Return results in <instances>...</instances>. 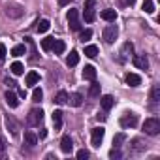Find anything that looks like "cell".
Returning a JSON list of instances; mask_svg holds the SVG:
<instances>
[{
  "label": "cell",
  "instance_id": "obj_12",
  "mask_svg": "<svg viewBox=\"0 0 160 160\" xmlns=\"http://www.w3.org/2000/svg\"><path fill=\"white\" fill-rule=\"evenodd\" d=\"M124 79H126V83H128L130 87H138V85H141V77H139L138 73H132V72H130V73H126Z\"/></svg>",
  "mask_w": 160,
  "mask_h": 160
},
{
  "label": "cell",
  "instance_id": "obj_37",
  "mask_svg": "<svg viewBox=\"0 0 160 160\" xmlns=\"http://www.w3.org/2000/svg\"><path fill=\"white\" fill-rule=\"evenodd\" d=\"M122 154H121V151H119V147H113L111 151H109V158H121Z\"/></svg>",
  "mask_w": 160,
  "mask_h": 160
},
{
  "label": "cell",
  "instance_id": "obj_21",
  "mask_svg": "<svg viewBox=\"0 0 160 160\" xmlns=\"http://www.w3.org/2000/svg\"><path fill=\"white\" fill-rule=\"evenodd\" d=\"M6 126L12 130V134H13V136H17V132H19V124L15 122V119H13V117H6Z\"/></svg>",
  "mask_w": 160,
  "mask_h": 160
},
{
  "label": "cell",
  "instance_id": "obj_16",
  "mask_svg": "<svg viewBox=\"0 0 160 160\" xmlns=\"http://www.w3.org/2000/svg\"><path fill=\"white\" fill-rule=\"evenodd\" d=\"M4 98H6V104H8L10 108H17V106H19V100H17V96H15L12 91H8V92L4 94Z\"/></svg>",
  "mask_w": 160,
  "mask_h": 160
},
{
  "label": "cell",
  "instance_id": "obj_2",
  "mask_svg": "<svg viewBox=\"0 0 160 160\" xmlns=\"http://www.w3.org/2000/svg\"><path fill=\"white\" fill-rule=\"evenodd\" d=\"M42 121H43V111H42L40 108L30 109V113H28V117H27V122H28L30 126H38Z\"/></svg>",
  "mask_w": 160,
  "mask_h": 160
},
{
  "label": "cell",
  "instance_id": "obj_20",
  "mask_svg": "<svg viewBox=\"0 0 160 160\" xmlns=\"http://www.w3.org/2000/svg\"><path fill=\"white\" fill-rule=\"evenodd\" d=\"M51 49L55 51V55H62V53H64V49H66V43H64L62 40H55Z\"/></svg>",
  "mask_w": 160,
  "mask_h": 160
},
{
  "label": "cell",
  "instance_id": "obj_30",
  "mask_svg": "<svg viewBox=\"0 0 160 160\" xmlns=\"http://www.w3.org/2000/svg\"><path fill=\"white\" fill-rule=\"evenodd\" d=\"M25 53H27V47H25V45H15V47L12 49V55H13V57H23Z\"/></svg>",
  "mask_w": 160,
  "mask_h": 160
},
{
  "label": "cell",
  "instance_id": "obj_1",
  "mask_svg": "<svg viewBox=\"0 0 160 160\" xmlns=\"http://www.w3.org/2000/svg\"><path fill=\"white\" fill-rule=\"evenodd\" d=\"M143 130H145V134H149V136H156V134L160 132V119H156V117H149V119H145V122H143Z\"/></svg>",
  "mask_w": 160,
  "mask_h": 160
},
{
  "label": "cell",
  "instance_id": "obj_35",
  "mask_svg": "<svg viewBox=\"0 0 160 160\" xmlns=\"http://www.w3.org/2000/svg\"><path fill=\"white\" fill-rule=\"evenodd\" d=\"M79 38H81V42H89V40L92 38V30H89V28H87V30H83Z\"/></svg>",
  "mask_w": 160,
  "mask_h": 160
},
{
  "label": "cell",
  "instance_id": "obj_26",
  "mask_svg": "<svg viewBox=\"0 0 160 160\" xmlns=\"http://www.w3.org/2000/svg\"><path fill=\"white\" fill-rule=\"evenodd\" d=\"M68 98H70V96H68V92L60 91V92H58V94L55 96V102H57L58 106H62V104H66V102H68Z\"/></svg>",
  "mask_w": 160,
  "mask_h": 160
},
{
  "label": "cell",
  "instance_id": "obj_13",
  "mask_svg": "<svg viewBox=\"0 0 160 160\" xmlns=\"http://www.w3.org/2000/svg\"><path fill=\"white\" fill-rule=\"evenodd\" d=\"M100 102H102V108L108 111V109H111L113 106H115V98L111 96V94H106V96H102L100 98Z\"/></svg>",
  "mask_w": 160,
  "mask_h": 160
},
{
  "label": "cell",
  "instance_id": "obj_3",
  "mask_svg": "<svg viewBox=\"0 0 160 160\" xmlns=\"http://www.w3.org/2000/svg\"><path fill=\"white\" fill-rule=\"evenodd\" d=\"M117 36H119V28H117L115 25H109V27L104 28V40H106L108 43H113V42L117 40Z\"/></svg>",
  "mask_w": 160,
  "mask_h": 160
},
{
  "label": "cell",
  "instance_id": "obj_27",
  "mask_svg": "<svg viewBox=\"0 0 160 160\" xmlns=\"http://www.w3.org/2000/svg\"><path fill=\"white\" fill-rule=\"evenodd\" d=\"M85 55H87L89 58H94V57L98 55V47H96V45H87V47H85Z\"/></svg>",
  "mask_w": 160,
  "mask_h": 160
},
{
  "label": "cell",
  "instance_id": "obj_29",
  "mask_svg": "<svg viewBox=\"0 0 160 160\" xmlns=\"http://www.w3.org/2000/svg\"><path fill=\"white\" fill-rule=\"evenodd\" d=\"M53 42H55V38H43V40H42V49H43V51H51Z\"/></svg>",
  "mask_w": 160,
  "mask_h": 160
},
{
  "label": "cell",
  "instance_id": "obj_24",
  "mask_svg": "<svg viewBox=\"0 0 160 160\" xmlns=\"http://www.w3.org/2000/svg\"><path fill=\"white\" fill-rule=\"evenodd\" d=\"M77 62H79V53H77V51H72V53L68 55V58H66V64H68V66H75Z\"/></svg>",
  "mask_w": 160,
  "mask_h": 160
},
{
  "label": "cell",
  "instance_id": "obj_36",
  "mask_svg": "<svg viewBox=\"0 0 160 160\" xmlns=\"http://www.w3.org/2000/svg\"><path fill=\"white\" fill-rule=\"evenodd\" d=\"M77 158H79V160H87V158H89V151H87V149H79V151H77Z\"/></svg>",
  "mask_w": 160,
  "mask_h": 160
},
{
  "label": "cell",
  "instance_id": "obj_43",
  "mask_svg": "<svg viewBox=\"0 0 160 160\" xmlns=\"http://www.w3.org/2000/svg\"><path fill=\"white\" fill-rule=\"evenodd\" d=\"M19 96H21V98H25V96H27V92H25V89H21V91H19Z\"/></svg>",
  "mask_w": 160,
  "mask_h": 160
},
{
  "label": "cell",
  "instance_id": "obj_6",
  "mask_svg": "<svg viewBox=\"0 0 160 160\" xmlns=\"http://www.w3.org/2000/svg\"><path fill=\"white\" fill-rule=\"evenodd\" d=\"M136 124H138V117L134 113H126V115L121 117V126L122 128H134Z\"/></svg>",
  "mask_w": 160,
  "mask_h": 160
},
{
  "label": "cell",
  "instance_id": "obj_41",
  "mask_svg": "<svg viewBox=\"0 0 160 160\" xmlns=\"http://www.w3.org/2000/svg\"><path fill=\"white\" fill-rule=\"evenodd\" d=\"M122 4H124V6H134L136 0H122Z\"/></svg>",
  "mask_w": 160,
  "mask_h": 160
},
{
  "label": "cell",
  "instance_id": "obj_5",
  "mask_svg": "<svg viewBox=\"0 0 160 160\" xmlns=\"http://www.w3.org/2000/svg\"><path fill=\"white\" fill-rule=\"evenodd\" d=\"M94 4H96V0H85V21L87 23H92L94 21Z\"/></svg>",
  "mask_w": 160,
  "mask_h": 160
},
{
  "label": "cell",
  "instance_id": "obj_9",
  "mask_svg": "<svg viewBox=\"0 0 160 160\" xmlns=\"http://www.w3.org/2000/svg\"><path fill=\"white\" fill-rule=\"evenodd\" d=\"M132 60H134V64H136L139 70H147V68H149V60H147L145 55H134Z\"/></svg>",
  "mask_w": 160,
  "mask_h": 160
},
{
  "label": "cell",
  "instance_id": "obj_33",
  "mask_svg": "<svg viewBox=\"0 0 160 160\" xmlns=\"http://www.w3.org/2000/svg\"><path fill=\"white\" fill-rule=\"evenodd\" d=\"M124 139H126V136H124L122 132H121V134H117V136L113 138V147H121V143H122Z\"/></svg>",
  "mask_w": 160,
  "mask_h": 160
},
{
  "label": "cell",
  "instance_id": "obj_39",
  "mask_svg": "<svg viewBox=\"0 0 160 160\" xmlns=\"http://www.w3.org/2000/svg\"><path fill=\"white\" fill-rule=\"evenodd\" d=\"M4 83H6V85H8V87H10V89H13V87H15V85H17V83H15V81H13V79H10V77H6V79H4Z\"/></svg>",
  "mask_w": 160,
  "mask_h": 160
},
{
  "label": "cell",
  "instance_id": "obj_14",
  "mask_svg": "<svg viewBox=\"0 0 160 160\" xmlns=\"http://www.w3.org/2000/svg\"><path fill=\"white\" fill-rule=\"evenodd\" d=\"M51 117H53V124H55V130H60V128H62V111H60V109H55Z\"/></svg>",
  "mask_w": 160,
  "mask_h": 160
},
{
  "label": "cell",
  "instance_id": "obj_40",
  "mask_svg": "<svg viewBox=\"0 0 160 160\" xmlns=\"http://www.w3.org/2000/svg\"><path fill=\"white\" fill-rule=\"evenodd\" d=\"M4 149H6V139H4L2 136H0V152H2Z\"/></svg>",
  "mask_w": 160,
  "mask_h": 160
},
{
  "label": "cell",
  "instance_id": "obj_18",
  "mask_svg": "<svg viewBox=\"0 0 160 160\" xmlns=\"http://www.w3.org/2000/svg\"><path fill=\"white\" fill-rule=\"evenodd\" d=\"M38 81H40V73L38 72H28L27 77H25V83L27 85H36Z\"/></svg>",
  "mask_w": 160,
  "mask_h": 160
},
{
  "label": "cell",
  "instance_id": "obj_15",
  "mask_svg": "<svg viewBox=\"0 0 160 160\" xmlns=\"http://www.w3.org/2000/svg\"><path fill=\"white\" fill-rule=\"evenodd\" d=\"M36 143H38V136H36L32 130L25 132V145H28V147H34Z\"/></svg>",
  "mask_w": 160,
  "mask_h": 160
},
{
  "label": "cell",
  "instance_id": "obj_4",
  "mask_svg": "<svg viewBox=\"0 0 160 160\" xmlns=\"http://www.w3.org/2000/svg\"><path fill=\"white\" fill-rule=\"evenodd\" d=\"M104 136H106V130H104L102 126L92 128V132H91V141H92V145H94V147H100V143H102Z\"/></svg>",
  "mask_w": 160,
  "mask_h": 160
},
{
  "label": "cell",
  "instance_id": "obj_7",
  "mask_svg": "<svg viewBox=\"0 0 160 160\" xmlns=\"http://www.w3.org/2000/svg\"><path fill=\"white\" fill-rule=\"evenodd\" d=\"M77 17H79V12L77 10H68V23H70V28L72 30H79V21H77Z\"/></svg>",
  "mask_w": 160,
  "mask_h": 160
},
{
  "label": "cell",
  "instance_id": "obj_11",
  "mask_svg": "<svg viewBox=\"0 0 160 160\" xmlns=\"http://www.w3.org/2000/svg\"><path fill=\"white\" fill-rule=\"evenodd\" d=\"M60 149H62V152H72V149H73V141H72V138L70 136H64L62 139H60Z\"/></svg>",
  "mask_w": 160,
  "mask_h": 160
},
{
  "label": "cell",
  "instance_id": "obj_23",
  "mask_svg": "<svg viewBox=\"0 0 160 160\" xmlns=\"http://www.w3.org/2000/svg\"><path fill=\"white\" fill-rule=\"evenodd\" d=\"M70 100V104L73 106V108H79V106H81L83 104V96L81 94H79V92H75V94H72V98H68Z\"/></svg>",
  "mask_w": 160,
  "mask_h": 160
},
{
  "label": "cell",
  "instance_id": "obj_34",
  "mask_svg": "<svg viewBox=\"0 0 160 160\" xmlns=\"http://www.w3.org/2000/svg\"><path fill=\"white\" fill-rule=\"evenodd\" d=\"M151 100H152V102H158V100H160V89H158V87H152V91H151Z\"/></svg>",
  "mask_w": 160,
  "mask_h": 160
},
{
  "label": "cell",
  "instance_id": "obj_25",
  "mask_svg": "<svg viewBox=\"0 0 160 160\" xmlns=\"http://www.w3.org/2000/svg\"><path fill=\"white\" fill-rule=\"evenodd\" d=\"M49 27H51V23H49L47 19H42V21H38V27H36V28H38V32H42V34H43V32H47V30H49Z\"/></svg>",
  "mask_w": 160,
  "mask_h": 160
},
{
  "label": "cell",
  "instance_id": "obj_10",
  "mask_svg": "<svg viewBox=\"0 0 160 160\" xmlns=\"http://www.w3.org/2000/svg\"><path fill=\"white\" fill-rule=\"evenodd\" d=\"M23 13H25V10L21 6H10V4L6 6V15L8 17H21Z\"/></svg>",
  "mask_w": 160,
  "mask_h": 160
},
{
  "label": "cell",
  "instance_id": "obj_8",
  "mask_svg": "<svg viewBox=\"0 0 160 160\" xmlns=\"http://www.w3.org/2000/svg\"><path fill=\"white\" fill-rule=\"evenodd\" d=\"M132 55H134V45H132L130 42H126V43L122 45V49H121V60H122V62H126Z\"/></svg>",
  "mask_w": 160,
  "mask_h": 160
},
{
  "label": "cell",
  "instance_id": "obj_19",
  "mask_svg": "<svg viewBox=\"0 0 160 160\" xmlns=\"http://www.w3.org/2000/svg\"><path fill=\"white\" fill-rule=\"evenodd\" d=\"M100 17L104 19V21H115L117 19V12L115 10H102V13H100Z\"/></svg>",
  "mask_w": 160,
  "mask_h": 160
},
{
  "label": "cell",
  "instance_id": "obj_44",
  "mask_svg": "<svg viewBox=\"0 0 160 160\" xmlns=\"http://www.w3.org/2000/svg\"><path fill=\"white\" fill-rule=\"evenodd\" d=\"M47 136V130H40V138H45Z\"/></svg>",
  "mask_w": 160,
  "mask_h": 160
},
{
  "label": "cell",
  "instance_id": "obj_31",
  "mask_svg": "<svg viewBox=\"0 0 160 160\" xmlns=\"http://www.w3.org/2000/svg\"><path fill=\"white\" fill-rule=\"evenodd\" d=\"M42 98H43V91H42L40 87H36L34 92H32V100H34V102H42Z\"/></svg>",
  "mask_w": 160,
  "mask_h": 160
},
{
  "label": "cell",
  "instance_id": "obj_28",
  "mask_svg": "<svg viewBox=\"0 0 160 160\" xmlns=\"http://www.w3.org/2000/svg\"><path fill=\"white\" fill-rule=\"evenodd\" d=\"M143 12L145 13H152L154 12V2H152V0H143Z\"/></svg>",
  "mask_w": 160,
  "mask_h": 160
},
{
  "label": "cell",
  "instance_id": "obj_38",
  "mask_svg": "<svg viewBox=\"0 0 160 160\" xmlns=\"http://www.w3.org/2000/svg\"><path fill=\"white\" fill-rule=\"evenodd\" d=\"M4 58H6V45L0 43V62H2Z\"/></svg>",
  "mask_w": 160,
  "mask_h": 160
},
{
  "label": "cell",
  "instance_id": "obj_42",
  "mask_svg": "<svg viewBox=\"0 0 160 160\" xmlns=\"http://www.w3.org/2000/svg\"><path fill=\"white\" fill-rule=\"evenodd\" d=\"M58 4L60 6H66V4H70V0H58Z\"/></svg>",
  "mask_w": 160,
  "mask_h": 160
},
{
  "label": "cell",
  "instance_id": "obj_17",
  "mask_svg": "<svg viewBox=\"0 0 160 160\" xmlns=\"http://www.w3.org/2000/svg\"><path fill=\"white\" fill-rule=\"evenodd\" d=\"M83 79L94 81V79H96V70H94V66H85V70H83Z\"/></svg>",
  "mask_w": 160,
  "mask_h": 160
},
{
  "label": "cell",
  "instance_id": "obj_22",
  "mask_svg": "<svg viewBox=\"0 0 160 160\" xmlns=\"http://www.w3.org/2000/svg\"><path fill=\"white\" fill-rule=\"evenodd\" d=\"M10 70H12L13 75H23V73H25V66H23L21 62H13V64L10 66Z\"/></svg>",
  "mask_w": 160,
  "mask_h": 160
},
{
  "label": "cell",
  "instance_id": "obj_32",
  "mask_svg": "<svg viewBox=\"0 0 160 160\" xmlns=\"http://www.w3.org/2000/svg\"><path fill=\"white\" fill-rule=\"evenodd\" d=\"M91 96H98L100 94V83H96V79H94V81H92V85H91Z\"/></svg>",
  "mask_w": 160,
  "mask_h": 160
}]
</instances>
